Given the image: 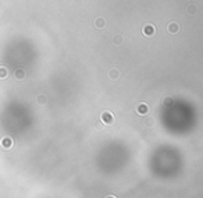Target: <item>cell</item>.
<instances>
[{"mask_svg":"<svg viewBox=\"0 0 203 198\" xmlns=\"http://www.w3.org/2000/svg\"><path fill=\"white\" fill-rule=\"evenodd\" d=\"M106 24H107V21H106V18H103V17H96L95 21H93V25H95L98 30H103V28L106 27Z\"/></svg>","mask_w":203,"mask_h":198,"instance_id":"obj_1","label":"cell"},{"mask_svg":"<svg viewBox=\"0 0 203 198\" xmlns=\"http://www.w3.org/2000/svg\"><path fill=\"white\" fill-rule=\"evenodd\" d=\"M167 30H168V32H170V34H177L179 30H181V28H179L178 22L173 21V22H170V24L167 25Z\"/></svg>","mask_w":203,"mask_h":198,"instance_id":"obj_2","label":"cell"},{"mask_svg":"<svg viewBox=\"0 0 203 198\" xmlns=\"http://www.w3.org/2000/svg\"><path fill=\"white\" fill-rule=\"evenodd\" d=\"M142 32H143V35H146V36L153 35V34H154V27L152 24H146L143 27V30H142Z\"/></svg>","mask_w":203,"mask_h":198,"instance_id":"obj_3","label":"cell"},{"mask_svg":"<svg viewBox=\"0 0 203 198\" xmlns=\"http://www.w3.org/2000/svg\"><path fill=\"white\" fill-rule=\"evenodd\" d=\"M187 13H188V16H196L198 14V7H196V4H188V7H187Z\"/></svg>","mask_w":203,"mask_h":198,"instance_id":"obj_4","label":"cell"},{"mask_svg":"<svg viewBox=\"0 0 203 198\" xmlns=\"http://www.w3.org/2000/svg\"><path fill=\"white\" fill-rule=\"evenodd\" d=\"M24 76H25V74H24V71H22V70H17V73H15L17 78H24Z\"/></svg>","mask_w":203,"mask_h":198,"instance_id":"obj_5","label":"cell"},{"mask_svg":"<svg viewBox=\"0 0 203 198\" xmlns=\"http://www.w3.org/2000/svg\"><path fill=\"white\" fill-rule=\"evenodd\" d=\"M110 76H111V78H117V77H118V71L117 70H113L110 73Z\"/></svg>","mask_w":203,"mask_h":198,"instance_id":"obj_6","label":"cell"},{"mask_svg":"<svg viewBox=\"0 0 203 198\" xmlns=\"http://www.w3.org/2000/svg\"><path fill=\"white\" fill-rule=\"evenodd\" d=\"M148 110H149V109H146V106L142 103V106L139 108V112H141V113H145V112H148Z\"/></svg>","mask_w":203,"mask_h":198,"instance_id":"obj_7","label":"cell"},{"mask_svg":"<svg viewBox=\"0 0 203 198\" xmlns=\"http://www.w3.org/2000/svg\"><path fill=\"white\" fill-rule=\"evenodd\" d=\"M114 42H117V44H121V36L116 35V36H114Z\"/></svg>","mask_w":203,"mask_h":198,"instance_id":"obj_8","label":"cell"},{"mask_svg":"<svg viewBox=\"0 0 203 198\" xmlns=\"http://www.w3.org/2000/svg\"><path fill=\"white\" fill-rule=\"evenodd\" d=\"M7 76V73H6L4 68H0V77H6Z\"/></svg>","mask_w":203,"mask_h":198,"instance_id":"obj_9","label":"cell"}]
</instances>
